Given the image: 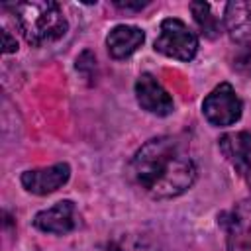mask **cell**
Returning <instances> with one entry per match:
<instances>
[{
  "label": "cell",
  "instance_id": "30bf717a",
  "mask_svg": "<svg viewBox=\"0 0 251 251\" xmlns=\"http://www.w3.org/2000/svg\"><path fill=\"white\" fill-rule=\"evenodd\" d=\"M143 41H145V33H143V29H139L135 25H116L110 29V33L106 37L108 53L114 59L129 57L143 45Z\"/></svg>",
  "mask_w": 251,
  "mask_h": 251
},
{
  "label": "cell",
  "instance_id": "7a4b0ae2",
  "mask_svg": "<svg viewBox=\"0 0 251 251\" xmlns=\"http://www.w3.org/2000/svg\"><path fill=\"white\" fill-rule=\"evenodd\" d=\"M14 16L22 35L33 47L61 39L69 27L61 6L51 0L20 2L14 6Z\"/></svg>",
  "mask_w": 251,
  "mask_h": 251
},
{
  "label": "cell",
  "instance_id": "4fadbf2b",
  "mask_svg": "<svg viewBox=\"0 0 251 251\" xmlns=\"http://www.w3.org/2000/svg\"><path fill=\"white\" fill-rule=\"evenodd\" d=\"M106 251H157V245L141 233H126L120 239L108 243Z\"/></svg>",
  "mask_w": 251,
  "mask_h": 251
},
{
  "label": "cell",
  "instance_id": "7c38bea8",
  "mask_svg": "<svg viewBox=\"0 0 251 251\" xmlns=\"http://www.w3.org/2000/svg\"><path fill=\"white\" fill-rule=\"evenodd\" d=\"M190 10H192V16H194L196 25L200 27V31L208 39H214V37L220 35V22H218L216 16H212V10H210V4L208 2H192L190 4Z\"/></svg>",
  "mask_w": 251,
  "mask_h": 251
},
{
  "label": "cell",
  "instance_id": "3957f363",
  "mask_svg": "<svg viewBox=\"0 0 251 251\" xmlns=\"http://www.w3.org/2000/svg\"><path fill=\"white\" fill-rule=\"evenodd\" d=\"M155 51L176 61H192L198 51V37L182 20L167 18L161 22Z\"/></svg>",
  "mask_w": 251,
  "mask_h": 251
},
{
  "label": "cell",
  "instance_id": "8992f818",
  "mask_svg": "<svg viewBox=\"0 0 251 251\" xmlns=\"http://www.w3.org/2000/svg\"><path fill=\"white\" fill-rule=\"evenodd\" d=\"M71 176V169L67 163H57L45 169H33V171H25L22 175V184L27 192L37 194V196H45L55 192L57 188H61Z\"/></svg>",
  "mask_w": 251,
  "mask_h": 251
},
{
  "label": "cell",
  "instance_id": "8fae6325",
  "mask_svg": "<svg viewBox=\"0 0 251 251\" xmlns=\"http://www.w3.org/2000/svg\"><path fill=\"white\" fill-rule=\"evenodd\" d=\"M224 24L233 41L251 39V0H235L226 4Z\"/></svg>",
  "mask_w": 251,
  "mask_h": 251
},
{
  "label": "cell",
  "instance_id": "2e32d148",
  "mask_svg": "<svg viewBox=\"0 0 251 251\" xmlns=\"http://www.w3.org/2000/svg\"><path fill=\"white\" fill-rule=\"evenodd\" d=\"M120 10H141V8H145L149 2H114Z\"/></svg>",
  "mask_w": 251,
  "mask_h": 251
},
{
  "label": "cell",
  "instance_id": "9a60e30c",
  "mask_svg": "<svg viewBox=\"0 0 251 251\" xmlns=\"http://www.w3.org/2000/svg\"><path fill=\"white\" fill-rule=\"evenodd\" d=\"M2 39H4V43H2V51H4V53H14V51H18V43H16V39L10 35V31L2 29Z\"/></svg>",
  "mask_w": 251,
  "mask_h": 251
},
{
  "label": "cell",
  "instance_id": "5bb4252c",
  "mask_svg": "<svg viewBox=\"0 0 251 251\" xmlns=\"http://www.w3.org/2000/svg\"><path fill=\"white\" fill-rule=\"evenodd\" d=\"M233 67H235L237 73H241V75H245V76H251V47L243 49V51L237 55Z\"/></svg>",
  "mask_w": 251,
  "mask_h": 251
},
{
  "label": "cell",
  "instance_id": "52a82bcc",
  "mask_svg": "<svg viewBox=\"0 0 251 251\" xmlns=\"http://www.w3.org/2000/svg\"><path fill=\"white\" fill-rule=\"evenodd\" d=\"M75 204L71 200H61L57 202L55 206L47 208V210H41L35 214L33 218V226L45 233H57V235H63V233H69L76 220H75Z\"/></svg>",
  "mask_w": 251,
  "mask_h": 251
},
{
  "label": "cell",
  "instance_id": "277c9868",
  "mask_svg": "<svg viewBox=\"0 0 251 251\" xmlns=\"http://www.w3.org/2000/svg\"><path fill=\"white\" fill-rule=\"evenodd\" d=\"M241 100L229 82L216 86L202 102V112L212 126H231L241 118Z\"/></svg>",
  "mask_w": 251,
  "mask_h": 251
},
{
  "label": "cell",
  "instance_id": "5b68a950",
  "mask_svg": "<svg viewBox=\"0 0 251 251\" xmlns=\"http://www.w3.org/2000/svg\"><path fill=\"white\" fill-rule=\"evenodd\" d=\"M135 98L143 110L155 116H169L173 112V98L163 84L149 73H143L135 80Z\"/></svg>",
  "mask_w": 251,
  "mask_h": 251
},
{
  "label": "cell",
  "instance_id": "6da1fadb",
  "mask_svg": "<svg viewBox=\"0 0 251 251\" xmlns=\"http://www.w3.org/2000/svg\"><path fill=\"white\" fill-rule=\"evenodd\" d=\"M129 171L141 190L157 200L180 196L196 178V165L188 149L171 135L143 143L135 151Z\"/></svg>",
  "mask_w": 251,
  "mask_h": 251
},
{
  "label": "cell",
  "instance_id": "ba28073f",
  "mask_svg": "<svg viewBox=\"0 0 251 251\" xmlns=\"http://www.w3.org/2000/svg\"><path fill=\"white\" fill-rule=\"evenodd\" d=\"M226 227L229 251H251V202L235 206L226 222Z\"/></svg>",
  "mask_w": 251,
  "mask_h": 251
},
{
  "label": "cell",
  "instance_id": "9c48e42d",
  "mask_svg": "<svg viewBox=\"0 0 251 251\" xmlns=\"http://www.w3.org/2000/svg\"><path fill=\"white\" fill-rule=\"evenodd\" d=\"M220 151L231 163V167L241 175L251 169V133L249 131L226 133L220 139Z\"/></svg>",
  "mask_w": 251,
  "mask_h": 251
}]
</instances>
